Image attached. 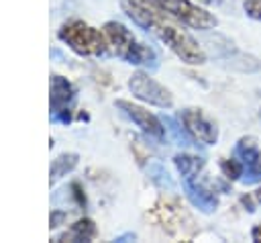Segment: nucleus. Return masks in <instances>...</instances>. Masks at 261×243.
<instances>
[{"label": "nucleus", "instance_id": "19", "mask_svg": "<svg viewBox=\"0 0 261 243\" xmlns=\"http://www.w3.org/2000/svg\"><path fill=\"white\" fill-rule=\"evenodd\" d=\"M65 216H67V214H65L63 210H55V212L51 214V227H59V225H61V221H63Z\"/></svg>", "mask_w": 261, "mask_h": 243}, {"label": "nucleus", "instance_id": "2", "mask_svg": "<svg viewBox=\"0 0 261 243\" xmlns=\"http://www.w3.org/2000/svg\"><path fill=\"white\" fill-rule=\"evenodd\" d=\"M104 33L108 37V43L112 45L116 57H120L124 63L130 65H141L147 69H157L159 67V55L155 49L143 41H139L122 22L118 20H106L104 22Z\"/></svg>", "mask_w": 261, "mask_h": 243}, {"label": "nucleus", "instance_id": "14", "mask_svg": "<svg viewBox=\"0 0 261 243\" xmlns=\"http://www.w3.org/2000/svg\"><path fill=\"white\" fill-rule=\"evenodd\" d=\"M77 161H80V155H77V153H61V155H57V157L53 159V163H51V169H49L51 184L57 182L59 178L67 176V174L77 165Z\"/></svg>", "mask_w": 261, "mask_h": 243}, {"label": "nucleus", "instance_id": "21", "mask_svg": "<svg viewBox=\"0 0 261 243\" xmlns=\"http://www.w3.org/2000/svg\"><path fill=\"white\" fill-rule=\"evenodd\" d=\"M126 239H137V235H135V233H126V235L116 237V241H126Z\"/></svg>", "mask_w": 261, "mask_h": 243}, {"label": "nucleus", "instance_id": "12", "mask_svg": "<svg viewBox=\"0 0 261 243\" xmlns=\"http://www.w3.org/2000/svg\"><path fill=\"white\" fill-rule=\"evenodd\" d=\"M96 237H98L96 223L92 218L84 216V218H77L73 225H69L67 231L57 235L55 241H94Z\"/></svg>", "mask_w": 261, "mask_h": 243}, {"label": "nucleus", "instance_id": "6", "mask_svg": "<svg viewBox=\"0 0 261 243\" xmlns=\"http://www.w3.org/2000/svg\"><path fill=\"white\" fill-rule=\"evenodd\" d=\"M128 90L135 98H139L145 104L157 106V108H171L173 106V94L169 88H165L161 82L151 78L147 71H135L128 78Z\"/></svg>", "mask_w": 261, "mask_h": 243}, {"label": "nucleus", "instance_id": "13", "mask_svg": "<svg viewBox=\"0 0 261 243\" xmlns=\"http://www.w3.org/2000/svg\"><path fill=\"white\" fill-rule=\"evenodd\" d=\"M173 165H175L177 174L181 176V180H186V178L200 176V174L204 172V167H206V161H204V157H200V155L181 151V153H175V155H173Z\"/></svg>", "mask_w": 261, "mask_h": 243}, {"label": "nucleus", "instance_id": "18", "mask_svg": "<svg viewBox=\"0 0 261 243\" xmlns=\"http://www.w3.org/2000/svg\"><path fill=\"white\" fill-rule=\"evenodd\" d=\"M243 10L249 18L253 20H261V0H245Z\"/></svg>", "mask_w": 261, "mask_h": 243}, {"label": "nucleus", "instance_id": "20", "mask_svg": "<svg viewBox=\"0 0 261 243\" xmlns=\"http://www.w3.org/2000/svg\"><path fill=\"white\" fill-rule=\"evenodd\" d=\"M251 239H253V241H261V223H257V225L251 229Z\"/></svg>", "mask_w": 261, "mask_h": 243}, {"label": "nucleus", "instance_id": "23", "mask_svg": "<svg viewBox=\"0 0 261 243\" xmlns=\"http://www.w3.org/2000/svg\"><path fill=\"white\" fill-rule=\"evenodd\" d=\"M259 118H261V108H259Z\"/></svg>", "mask_w": 261, "mask_h": 243}, {"label": "nucleus", "instance_id": "1", "mask_svg": "<svg viewBox=\"0 0 261 243\" xmlns=\"http://www.w3.org/2000/svg\"><path fill=\"white\" fill-rule=\"evenodd\" d=\"M122 12L141 29L157 37L175 57H179L188 65L206 63V51L200 43L181 29V22L173 16L161 12L159 8L143 2V0H120Z\"/></svg>", "mask_w": 261, "mask_h": 243}, {"label": "nucleus", "instance_id": "17", "mask_svg": "<svg viewBox=\"0 0 261 243\" xmlns=\"http://www.w3.org/2000/svg\"><path fill=\"white\" fill-rule=\"evenodd\" d=\"M241 204L245 206L247 212H255L257 206H261V186H257L253 192L249 194H243L241 196Z\"/></svg>", "mask_w": 261, "mask_h": 243}, {"label": "nucleus", "instance_id": "3", "mask_svg": "<svg viewBox=\"0 0 261 243\" xmlns=\"http://www.w3.org/2000/svg\"><path fill=\"white\" fill-rule=\"evenodd\" d=\"M147 216L167 237L173 239H192L198 231L194 216L175 196H159L155 204L149 208Z\"/></svg>", "mask_w": 261, "mask_h": 243}, {"label": "nucleus", "instance_id": "8", "mask_svg": "<svg viewBox=\"0 0 261 243\" xmlns=\"http://www.w3.org/2000/svg\"><path fill=\"white\" fill-rule=\"evenodd\" d=\"M114 106L120 110V114H124L135 127H139L143 131V135H147L149 139H155V141H163L167 137L165 133V125L161 118H157L153 112H149L145 106L141 104H135L130 100H116Z\"/></svg>", "mask_w": 261, "mask_h": 243}, {"label": "nucleus", "instance_id": "9", "mask_svg": "<svg viewBox=\"0 0 261 243\" xmlns=\"http://www.w3.org/2000/svg\"><path fill=\"white\" fill-rule=\"evenodd\" d=\"M232 155H237L245 167L241 182L247 186L261 184V147L253 135H243L237 139L232 147Z\"/></svg>", "mask_w": 261, "mask_h": 243}, {"label": "nucleus", "instance_id": "15", "mask_svg": "<svg viewBox=\"0 0 261 243\" xmlns=\"http://www.w3.org/2000/svg\"><path fill=\"white\" fill-rule=\"evenodd\" d=\"M218 165H220V172H222V176H224L226 180L234 182V180H241V178H243V172H245V167H243V163H241V159H239L237 155H230V157H222Z\"/></svg>", "mask_w": 261, "mask_h": 243}, {"label": "nucleus", "instance_id": "7", "mask_svg": "<svg viewBox=\"0 0 261 243\" xmlns=\"http://www.w3.org/2000/svg\"><path fill=\"white\" fill-rule=\"evenodd\" d=\"M177 118L184 125L186 133L192 137V141H196L200 145H214L220 137L218 125L202 108H196V106L181 108L177 112Z\"/></svg>", "mask_w": 261, "mask_h": 243}, {"label": "nucleus", "instance_id": "11", "mask_svg": "<svg viewBox=\"0 0 261 243\" xmlns=\"http://www.w3.org/2000/svg\"><path fill=\"white\" fill-rule=\"evenodd\" d=\"M181 186H184V192L188 196V200L204 214H210L218 208V194L214 188H210L208 184H204L202 180V174L200 176H194V178H186L181 180Z\"/></svg>", "mask_w": 261, "mask_h": 243}, {"label": "nucleus", "instance_id": "10", "mask_svg": "<svg viewBox=\"0 0 261 243\" xmlns=\"http://www.w3.org/2000/svg\"><path fill=\"white\" fill-rule=\"evenodd\" d=\"M75 98V88L73 84L59 76V74H53L51 76V120L53 123H61V125H67L71 123V102Z\"/></svg>", "mask_w": 261, "mask_h": 243}, {"label": "nucleus", "instance_id": "4", "mask_svg": "<svg viewBox=\"0 0 261 243\" xmlns=\"http://www.w3.org/2000/svg\"><path fill=\"white\" fill-rule=\"evenodd\" d=\"M57 39L65 43L73 53L86 55V57H100L108 53V37L104 31L80 20L71 18L63 22L57 31Z\"/></svg>", "mask_w": 261, "mask_h": 243}, {"label": "nucleus", "instance_id": "22", "mask_svg": "<svg viewBox=\"0 0 261 243\" xmlns=\"http://www.w3.org/2000/svg\"><path fill=\"white\" fill-rule=\"evenodd\" d=\"M196 2H202V4H208V6H214V4H220L222 0H196Z\"/></svg>", "mask_w": 261, "mask_h": 243}, {"label": "nucleus", "instance_id": "16", "mask_svg": "<svg viewBox=\"0 0 261 243\" xmlns=\"http://www.w3.org/2000/svg\"><path fill=\"white\" fill-rule=\"evenodd\" d=\"M149 178H151V182H153L157 188H161V190H173V188H175V182L171 180L169 172H167L161 163H153V165L149 167Z\"/></svg>", "mask_w": 261, "mask_h": 243}, {"label": "nucleus", "instance_id": "5", "mask_svg": "<svg viewBox=\"0 0 261 243\" xmlns=\"http://www.w3.org/2000/svg\"><path fill=\"white\" fill-rule=\"evenodd\" d=\"M143 2L159 8L161 12L173 16L181 25L196 31H212L218 27V18L192 0H143Z\"/></svg>", "mask_w": 261, "mask_h": 243}]
</instances>
